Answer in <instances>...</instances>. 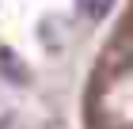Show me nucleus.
Returning a JSON list of instances; mask_svg holds the SVG:
<instances>
[{
  "mask_svg": "<svg viewBox=\"0 0 133 129\" xmlns=\"http://www.w3.org/2000/svg\"><path fill=\"white\" fill-rule=\"evenodd\" d=\"M0 80H8V84H27V65H23L19 57L11 50H0Z\"/></svg>",
  "mask_w": 133,
  "mask_h": 129,
  "instance_id": "obj_1",
  "label": "nucleus"
},
{
  "mask_svg": "<svg viewBox=\"0 0 133 129\" xmlns=\"http://www.w3.org/2000/svg\"><path fill=\"white\" fill-rule=\"evenodd\" d=\"M110 4L114 0H76V8H80L84 19H103V15L110 11Z\"/></svg>",
  "mask_w": 133,
  "mask_h": 129,
  "instance_id": "obj_2",
  "label": "nucleus"
}]
</instances>
